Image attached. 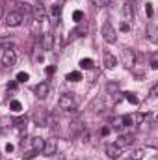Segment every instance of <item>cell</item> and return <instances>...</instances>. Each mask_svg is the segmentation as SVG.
<instances>
[{
    "instance_id": "obj_1",
    "label": "cell",
    "mask_w": 158,
    "mask_h": 160,
    "mask_svg": "<svg viewBox=\"0 0 158 160\" xmlns=\"http://www.w3.org/2000/svg\"><path fill=\"white\" fill-rule=\"evenodd\" d=\"M0 62H2L4 67H11V65H15V62H17L15 48H13V47H4V48L0 50Z\"/></svg>"
},
{
    "instance_id": "obj_2",
    "label": "cell",
    "mask_w": 158,
    "mask_h": 160,
    "mask_svg": "<svg viewBox=\"0 0 158 160\" xmlns=\"http://www.w3.org/2000/svg\"><path fill=\"white\" fill-rule=\"evenodd\" d=\"M58 104H60L62 110H67V112H73V110L77 108V101H75L73 93H63V95H60Z\"/></svg>"
},
{
    "instance_id": "obj_3",
    "label": "cell",
    "mask_w": 158,
    "mask_h": 160,
    "mask_svg": "<svg viewBox=\"0 0 158 160\" xmlns=\"http://www.w3.org/2000/svg\"><path fill=\"white\" fill-rule=\"evenodd\" d=\"M101 36L106 43H116L117 41V34H116V28L112 22H104L102 28H101Z\"/></svg>"
},
{
    "instance_id": "obj_4",
    "label": "cell",
    "mask_w": 158,
    "mask_h": 160,
    "mask_svg": "<svg viewBox=\"0 0 158 160\" xmlns=\"http://www.w3.org/2000/svg\"><path fill=\"white\" fill-rule=\"evenodd\" d=\"M121 62H123V65L126 69H132L136 65V52H134V48H125L121 52Z\"/></svg>"
},
{
    "instance_id": "obj_5",
    "label": "cell",
    "mask_w": 158,
    "mask_h": 160,
    "mask_svg": "<svg viewBox=\"0 0 158 160\" xmlns=\"http://www.w3.org/2000/svg\"><path fill=\"white\" fill-rule=\"evenodd\" d=\"M56 151H58V140L52 136V138H47L45 140V143H43V155L45 157H54L56 155Z\"/></svg>"
},
{
    "instance_id": "obj_6",
    "label": "cell",
    "mask_w": 158,
    "mask_h": 160,
    "mask_svg": "<svg viewBox=\"0 0 158 160\" xmlns=\"http://www.w3.org/2000/svg\"><path fill=\"white\" fill-rule=\"evenodd\" d=\"M22 21H24V17H22V13H19V11H9L7 15H6V24L7 26H11V28H15V26H21L22 24Z\"/></svg>"
},
{
    "instance_id": "obj_7",
    "label": "cell",
    "mask_w": 158,
    "mask_h": 160,
    "mask_svg": "<svg viewBox=\"0 0 158 160\" xmlns=\"http://www.w3.org/2000/svg\"><path fill=\"white\" fill-rule=\"evenodd\" d=\"M143 119H145V114L136 112L130 116H123V125H140V123H143Z\"/></svg>"
},
{
    "instance_id": "obj_8",
    "label": "cell",
    "mask_w": 158,
    "mask_h": 160,
    "mask_svg": "<svg viewBox=\"0 0 158 160\" xmlns=\"http://www.w3.org/2000/svg\"><path fill=\"white\" fill-rule=\"evenodd\" d=\"M47 121H48V114L45 108H39L36 114H34V123L37 127H47Z\"/></svg>"
},
{
    "instance_id": "obj_9",
    "label": "cell",
    "mask_w": 158,
    "mask_h": 160,
    "mask_svg": "<svg viewBox=\"0 0 158 160\" xmlns=\"http://www.w3.org/2000/svg\"><path fill=\"white\" fill-rule=\"evenodd\" d=\"M34 91H36V97L37 99H45L48 95V91H50V86H48V82H39Z\"/></svg>"
},
{
    "instance_id": "obj_10",
    "label": "cell",
    "mask_w": 158,
    "mask_h": 160,
    "mask_svg": "<svg viewBox=\"0 0 158 160\" xmlns=\"http://www.w3.org/2000/svg\"><path fill=\"white\" fill-rule=\"evenodd\" d=\"M69 132H71V136H78L80 132H84V121L80 119V118H77L69 125Z\"/></svg>"
},
{
    "instance_id": "obj_11",
    "label": "cell",
    "mask_w": 158,
    "mask_h": 160,
    "mask_svg": "<svg viewBox=\"0 0 158 160\" xmlns=\"http://www.w3.org/2000/svg\"><path fill=\"white\" fill-rule=\"evenodd\" d=\"M37 43H39V47L43 50H50V48L54 47V39H52V36H48V34H43L39 39H37Z\"/></svg>"
},
{
    "instance_id": "obj_12",
    "label": "cell",
    "mask_w": 158,
    "mask_h": 160,
    "mask_svg": "<svg viewBox=\"0 0 158 160\" xmlns=\"http://www.w3.org/2000/svg\"><path fill=\"white\" fill-rule=\"evenodd\" d=\"M121 151H123V149H119L116 143H110V145H106V155H108L110 158H114V160L121 157Z\"/></svg>"
},
{
    "instance_id": "obj_13",
    "label": "cell",
    "mask_w": 158,
    "mask_h": 160,
    "mask_svg": "<svg viewBox=\"0 0 158 160\" xmlns=\"http://www.w3.org/2000/svg\"><path fill=\"white\" fill-rule=\"evenodd\" d=\"M116 65H117V58L114 54H110V52H104V67L106 69H114Z\"/></svg>"
},
{
    "instance_id": "obj_14",
    "label": "cell",
    "mask_w": 158,
    "mask_h": 160,
    "mask_svg": "<svg viewBox=\"0 0 158 160\" xmlns=\"http://www.w3.org/2000/svg\"><path fill=\"white\" fill-rule=\"evenodd\" d=\"M134 142V138L132 136H119L117 140H116V145H117L119 149H125L126 145H130Z\"/></svg>"
},
{
    "instance_id": "obj_15",
    "label": "cell",
    "mask_w": 158,
    "mask_h": 160,
    "mask_svg": "<svg viewBox=\"0 0 158 160\" xmlns=\"http://www.w3.org/2000/svg\"><path fill=\"white\" fill-rule=\"evenodd\" d=\"M32 11H34V15H36V19H37L39 22H43V21L47 19V13H45V8H43L41 4H37L36 8H32Z\"/></svg>"
},
{
    "instance_id": "obj_16",
    "label": "cell",
    "mask_w": 158,
    "mask_h": 160,
    "mask_svg": "<svg viewBox=\"0 0 158 160\" xmlns=\"http://www.w3.org/2000/svg\"><path fill=\"white\" fill-rule=\"evenodd\" d=\"M147 36H149V39L153 41V43H156L158 41V32H156L155 22H149V24H147Z\"/></svg>"
},
{
    "instance_id": "obj_17",
    "label": "cell",
    "mask_w": 158,
    "mask_h": 160,
    "mask_svg": "<svg viewBox=\"0 0 158 160\" xmlns=\"http://www.w3.org/2000/svg\"><path fill=\"white\" fill-rule=\"evenodd\" d=\"M123 15H125V19H126V21H132V17H134L132 2H125V4H123Z\"/></svg>"
},
{
    "instance_id": "obj_18",
    "label": "cell",
    "mask_w": 158,
    "mask_h": 160,
    "mask_svg": "<svg viewBox=\"0 0 158 160\" xmlns=\"http://www.w3.org/2000/svg\"><path fill=\"white\" fill-rule=\"evenodd\" d=\"M43 143H45V140L39 138V136H36V138H32V149H36L37 153L43 151Z\"/></svg>"
},
{
    "instance_id": "obj_19",
    "label": "cell",
    "mask_w": 158,
    "mask_h": 160,
    "mask_svg": "<svg viewBox=\"0 0 158 160\" xmlns=\"http://www.w3.org/2000/svg\"><path fill=\"white\" fill-rule=\"evenodd\" d=\"M50 15H52V19H54V22L60 19V15H62V6L60 4H54L52 8H50Z\"/></svg>"
},
{
    "instance_id": "obj_20",
    "label": "cell",
    "mask_w": 158,
    "mask_h": 160,
    "mask_svg": "<svg viewBox=\"0 0 158 160\" xmlns=\"http://www.w3.org/2000/svg\"><path fill=\"white\" fill-rule=\"evenodd\" d=\"M106 91H108L110 95H116L119 91V84L117 82H108V84H106Z\"/></svg>"
},
{
    "instance_id": "obj_21",
    "label": "cell",
    "mask_w": 158,
    "mask_h": 160,
    "mask_svg": "<svg viewBox=\"0 0 158 160\" xmlns=\"http://www.w3.org/2000/svg\"><path fill=\"white\" fill-rule=\"evenodd\" d=\"M65 78L69 82H78V80H82V75H80V71H73V73H67Z\"/></svg>"
},
{
    "instance_id": "obj_22",
    "label": "cell",
    "mask_w": 158,
    "mask_h": 160,
    "mask_svg": "<svg viewBox=\"0 0 158 160\" xmlns=\"http://www.w3.org/2000/svg\"><path fill=\"white\" fill-rule=\"evenodd\" d=\"M141 158H143V151H141V149H138V151L126 155V160H141Z\"/></svg>"
},
{
    "instance_id": "obj_23",
    "label": "cell",
    "mask_w": 158,
    "mask_h": 160,
    "mask_svg": "<svg viewBox=\"0 0 158 160\" xmlns=\"http://www.w3.org/2000/svg\"><path fill=\"white\" fill-rule=\"evenodd\" d=\"M80 67H82V69H93V60H91V58L80 60Z\"/></svg>"
},
{
    "instance_id": "obj_24",
    "label": "cell",
    "mask_w": 158,
    "mask_h": 160,
    "mask_svg": "<svg viewBox=\"0 0 158 160\" xmlns=\"http://www.w3.org/2000/svg\"><path fill=\"white\" fill-rule=\"evenodd\" d=\"M9 108H11V112H17V114H19V112L22 110V102H21V101H11V102H9Z\"/></svg>"
},
{
    "instance_id": "obj_25",
    "label": "cell",
    "mask_w": 158,
    "mask_h": 160,
    "mask_svg": "<svg viewBox=\"0 0 158 160\" xmlns=\"http://www.w3.org/2000/svg\"><path fill=\"white\" fill-rule=\"evenodd\" d=\"M13 125V119H9V118H0V128H7V127H11Z\"/></svg>"
},
{
    "instance_id": "obj_26",
    "label": "cell",
    "mask_w": 158,
    "mask_h": 160,
    "mask_svg": "<svg viewBox=\"0 0 158 160\" xmlns=\"http://www.w3.org/2000/svg\"><path fill=\"white\" fill-rule=\"evenodd\" d=\"M17 6H19V13H30L32 11L30 4H17Z\"/></svg>"
},
{
    "instance_id": "obj_27",
    "label": "cell",
    "mask_w": 158,
    "mask_h": 160,
    "mask_svg": "<svg viewBox=\"0 0 158 160\" xmlns=\"http://www.w3.org/2000/svg\"><path fill=\"white\" fill-rule=\"evenodd\" d=\"M125 99H126L130 104H138V102H140V101H138V97H136L134 93H125Z\"/></svg>"
},
{
    "instance_id": "obj_28",
    "label": "cell",
    "mask_w": 158,
    "mask_h": 160,
    "mask_svg": "<svg viewBox=\"0 0 158 160\" xmlns=\"http://www.w3.org/2000/svg\"><path fill=\"white\" fill-rule=\"evenodd\" d=\"M28 78H30V75H28V73H24V71L17 73V82H21V84H22V82H26Z\"/></svg>"
},
{
    "instance_id": "obj_29",
    "label": "cell",
    "mask_w": 158,
    "mask_h": 160,
    "mask_svg": "<svg viewBox=\"0 0 158 160\" xmlns=\"http://www.w3.org/2000/svg\"><path fill=\"white\" fill-rule=\"evenodd\" d=\"M36 155H37V151H36V149H30V151H26V153L22 155V158L24 160H32Z\"/></svg>"
},
{
    "instance_id": "obj_30",
    "label": "cell",
    "mask_w": 158,
    "mask_h": 160,
    "mask_svg": "<svg viewBox=\"0 0 158 160\" xmlns=\"http://www.w3.org/2000/svg\"><path fill=\"white\" fill-rule=\"evenodd\" d=\"M110 2H112V0H93V4H95L97 8H106V6H110Z\"/></svg>"
},
{
    "instance_id": "obj_31",
    "label": "cell",
    "mask_w": 158,
    "mask_h": 160,
    "mask_svg": "<svg viewBox=\"0 0 158 160\" xmlns=\"http://www.w3.org/2000/svg\"><path fill=\"white\" fill-rule=\"evenodd\" d=\"M73 19H75L77 22H82V19H84V13H82L80 9H77V11L73 13Z\"/></svg>"
},
{
    "instance_id": "obj_32",
    "label": "cell",
    "mask_w": 158,
    "mask_h": 160,
    "mask_svg": "<svg viewBox=\"0 0 158 160\" xmlns=\"http://www.w3.org/2000/svg\"><path fill=\"white\" fill-rule=\"evenodd\" d=\"M112 127H114V128H121V127H123V118H116L114 123H112Z\"/></svg>"
},
{
    "instance_id": "obj_33",
    "label": "cell",
    "mask_w": 158,
    "mask_h": 160,
    "mask_svg": "<svg viewBox=\"0 0 158 160\" xmlns=\"http://www.w3.org/2000/svg\"><path fill=\"white\" fill-rule=\"evenodd\" d=\"M45 73H47L48 77L54 75V73H56V65H47V67H45Z\"/></svg>"
},
{
    "instance_id": "obj_34",
    "label": "cell",
    "mask_w": 158,
    "mask_h": 160,
    "mask_svg": "<svg viewBox=\"0 0 158 160\" xmlns=\"http://www.w3.org/2000/svg\"><path fill=\"white\" fill-rule=\"evenodd\" d=\"M17 127H19L21 130H24V132H26V118H24V119H19V121H17Z\"/></svg>"
},
{
    "instance_id": "obj_35",
    "label": "cell",
    "mask_w": 158,
    "mask_h": 160,
    "mask_svg": "<svg viewBox=\"0 0 158 160\" xmlns=\"http://www.w3.org/2000/svg\"><path fill=\"white\" fill-rule=\"evenodd\" d=\"M145 11H147V17H153V13H155L153 4H145Z\"/></svg>"
},
{
    "instance_id": "obj_36",
    "label": "cell",
    "mask_w": 158,
    "mask_h": 160,
    "mask_svg": "<svg viewBox=\"0 0 158 160\" xmlns=\"http://www.w3.org/2000/svg\"><path fill=\"white\" fill-rule=\"evenodd\" d=\"M130 30V22L128 21H123L121 22V32H128Z\"/></svg>"
},
{
    "instance_id": "obj_37",
    "label": "cell",
    "mask_w": 158,
    "mask_h": 160,
    "mask_svg": "<svg viewBox=\"0 0 158 160\" xmlns=\"http://www.w3.org/2000/svg\"><path fill=\"white\" fill-rule=\"evenodd\" d=\"M151 69H158V60H156V56H153V60H151Z\"/></svg>"
},
{
    "instance_id": "obj_38",
    "label": "cell",
    "mask_w": 158,
    "mask_h": 160,
    "mask_svg": "<svg viewBox=\"0 0 158 160\" xmlns=\"http://www.w3.org/2000/svg\"><path fill=\"white\" fill-rule=\"evenodd\" d=\"M101 134H102V136H108V134H110V128H108V127H102Z\"/></svg>"
},
{
    "instance_id": "obj_39",
    "label": "cell",
    "mask_w": 158,
    "mask_h": 160,
    "mask_svg": "<svg viewBox=\"0 0 158 160\" xmlns=\"http://www.w3.org/2000/svg\"><path fill=\"white\" fill-rule=\"evenodd\" d=\"M6 151H7V153H11V151H13V145H11V143H7V145H6Z\"/></svg>"
},
{
    "instance_id": "obj_40",
    "label": "cell",
    "mask_w": 158,
    "mask_h": 160,
    "mask_svg": "<svg viewBox=\"0 0 158 160\" xmlns=\"http://www.w3.org/2000/svg\"><path fill=\"white\" fill-rule=\"evenodd\" d=\"M7 88H9V89H15V88H17V82H11V84H9Z\"/></svg>"
},
{
    "instance_id": "obj_41",
    "label": "cell",
    "mask_w": 158,
    "mask_h": 160,
    "mask_svg": "<svg viewBox=\"0 0 158 160\" xmlns=\"http://www.w3.org/2000/svg\"><path fill=\"white\" fill-rule=\"evenodd\" d=\"M2 17H4V6L0 4V19H2Z\"/></svg>"
},
{
    "instance_id": "obj_42",
    "label": "cell",
    "mask_w": 158,
    "mask_h": 160,
    "mask_svg": "<svg viewBox=\"0 0 158 160\" xmlns=\"http://www.w3.org/2000/svg\"><path fill=\"white\" fill-rule=\"evenodd\" d=\"M78 160H84V158H78Z\"/></svg>"
}]
</instances>
